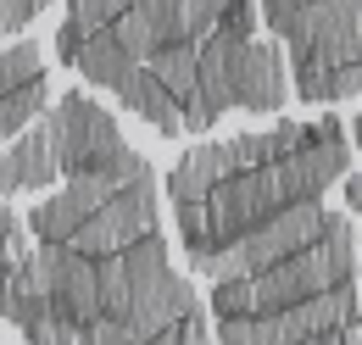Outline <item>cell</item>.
<instances>
[{
    "label": "cell",
    "instance_id": "cell-1",
    "mask_svg": "<svg viewBox=\"0 0 362 345\" xmlns=\"http://www.w3.org/2000/svg\"><path fill=\"white\" fill-rule=\"evenodd\" d=\"M145 234H162V184H156V172L139 178V184H129V189H117L95 217H84V223L73 228L67 251L95 262V257L129 251V245L145 240Z\"/></svg>",
    "mask_w": 362,
    "mask_h": 345
},
{
    "label": "cell",
    "instance_id": "cell-2",
    "mask_svg": "<svg viewBox=\"0 0 362 345\" xmlns=\"http://www.w3.org/2000/svg\"><path fill=\"white\" fill-rule=\"evenodd\" d=\"M323 212H329L323 201H290V206H279L273 217H262L251 234H240L234 251H240L245 279L262 273V267H273V262H284V257H296V251H307V245H317Z\"/></svg>",
    "mask_w": 362,
    "mask_h": 345
},
{
    "label": "cell",
    "instance_id": "cell-3",
    "mask_svg": "<svg viewBox=\"0 0 362 345\" xmlns=\"http://www.w3.org/2000/svg\"><path fill=\"white\" fill-rule=\"evenodd\" d=\"M228 95H234V112H251V117L284 112V100H290V67H284L279 40L234 45V62H228Z\"/></svg>",
    "mask_w": 362,
    "mask_h": 345
},
{
    "label": "cell",
    "instance_id": "cell-4",
    "mask_svg": "<svg viewBox=\"0 0 362 345\" xmlns=\"http://www.w3.org/2000/svg\"><path fill=\"white\" fill-rule=\"evenodd\" d=\"M245 284H251V306H257V312H284V306L307 301V296L334 290V279H329V267H323V257H317V245H307V251H296V257H284V262H273V267H262V273H251Z\"/></svg>",
    "mask_w": 362,
    "mask_h": 345
},
{
    "label": "cell",
    "instance_id": "cell-5",
    "mask_svg": "<svg viewBox=\"0 0 362 345\" xmlns=\"http://www.w3.org/2000/svg\"><path fill=\"white\" fill-rule=\"evenodd\" d=\"M189 312H201L195 284H189L184 273H162V279H151V284H134V290H129L123 323L134 329L139 340H151V334H162V329H179Z\"/></svg>",
    "mask_w": 362,
    "mask_h": 345
},
{
    "label": "cell",
    "instance_id": "cell-6",
    "mask_svg": "<svg viewBox=\"0 0 362 345\" xmlns=\"http://www.w3.org/2000/svg\"><path fill=\"white\" fill-rule=\"evenodd\" d=\"M223 178H228L223 139H201V145H189L179 162H173V172L162 178V201H173V206H184V201H206Z\"/></svg>",
    "mask_w": 362,
    "mask_h": 345
},
{
    "label": "cell",
    "instance_id": "cell-7",
    "mask_svg": "<svg viewBox=\"0 0 362 345\" xmlns=\"http://www.w3.org/2000/svg\"><path fill=\"white\" fill-rule=\"evenodd\" d=\"M112 95H117V106H123V112H134V117H145V123H151V129L162 134V139H173V134H184V123H179V100H173L168 89L156 84V78H151L145 67H134V73H129L123 84L112 89Z\"/></svg>",
    "mask_w": 362,
    "mask_h": 345
},
{
    "label": "cell",
    "instance_id": "cell-8",
    "mask_svg": "<svg viewBox=\"0 0 362 345\" xmlns=\"http://www.w3.org/2000/svg\"><path fill=\"white\" fill-rule=\"evenodd\" d=\"M73 73H84V84H95V89H117L129 73H134V62L123 56V45H117L106 28H100V34H90V40L78 45V56H73Z\"/></svg>",
    "mask_w": 362,
    "mask_h": 345
},
{
    "label": "cell",
    "instance_id": "cell-9",
    "mask_svg": "<svg viewBox=\"0 0 362 345\" xmlns=\"http://www.w3.org/2000/svg\"><path fill=\"white\" fill-rule=\"evenodd\" d=\"M6 151H11V162H17V184H23V189H50V184L62 178V172H56V151H50L45 123L23 129L17 139H6Z\"/></svg>",
    "mask_w": 362,
    "mask_h": 345
},
{
    "label": "cell",
    "instance_id": "cell-10",
    "mask_svg": "<svg viewBox=\"0 0 362 345\" xmlns=\"http://www.w3.org/2000/svg\"><path fill=\"white\" fill-rule=\"evenodd\" d=\"M317 257L329 267V279H357V223L351 212H323V228H317Z\"/></svg>",
    "mask_w": 362,
    "mask_h": 345
},
{
    "label": "cell",
    "instance_id": "cell-11",
    "mask_svg": "<svg viewBox=\"0 0 362 345\" xmlns=\"http://www.w3.org/2000/svg\"><path fill=\"white\" fill-rule=\"evenodd\" d=\"M145 73L156 78V84L168 89L173 100H184L189 89H195V45H162V50H151V62H145Z\"/></svg>",
    "mask_w": 362,
    "mask_h": 345
},
{
    "label": "cell",
    "instance_id": "cell-12",
    "mask_svg": "<svg viewBox=\"0 0 362 345\" xmlns=\"http://www.w3.org/2000/svg\"><path fill=\"white\" fill-rule=\"evenodd\" d=\"M78 223H84V212H78L67 195H45V201L28 212V234H34L40 245H67Z\"/></svg>",
    "mask_w": 362,
    "mask_h": 345
},
{
    "label": "cell",
    "instance_id": "cell-13",
    "mask_svg": "<svg viewBox=\"0 0 362 345\" xmlns=\"http://www.w3.org/2000/svg\"><path fill=\"white\" fill-rule=\"evenodd\" d=\"M45 106H50V89H45V78H34V84L11 89V95L0 100V139H17L23 129H34V123L45 117Z\"/></svg>",
    "mask_w": 362,
    "mask_h": 345
},
{
    "label": "cell",
    "instance_id": "cell-14",
    "mask_svg": "<svg viewBox=\"0 0 362 345\" xmlns=\"http://www.w3.org/2000/svg\"><path fill=\"white\" fill-rule=\"evenodd\" d=\"M40 67H45V56H40V45H34V40L6 45V50H0V100H6L11 89H23V84H34V78H45Z\"/></svg>",
    "mask_w": 362,
    "mask_h": 345
},
{
    "label": "cell",
    "instance_id": "cell-15",
    "mask_svg": "<svg viewBox=\"0 0 362 345\" xmlns=\"http://www.w3.org/2000/svg\"><path fill=\"white\" fill-rule=\"evenodd\" d=\"M95 301H100V317H123V306H129L123 257H95Z\"/></svg>",
    "mask_w": 362,
    "mask_h": 345
},
{
    "label": "cell",
    "instance_id": "cell-16",
    "mask_svg": "<svg viewBox=\"0 0 362 345\" xmlns=\"http://www.w3.org/2000/svg\"><path fill=\"white\" fill-rule=\"evenodd\" d=\"M218 17H223V0H173V28L184 45H201L206 34H218Z\"/></svg>",
    "mask_w": 362,
    "mask_h": 345
},
{
    "label": "cell",
    "instance_id": "cell-17",
    "mask_svg": "<svg viewBox=\"0 0 362 345\" xmlns=\"http://www.w3.org/2000/svg\"><path fill=\"white\" fill-rule=\"evenodd\" d=\"M223 162H228V172H257V168H268V162H273L268 129H262V134H234V139H223Z\"/></svg>",
    "mask_w": 362,
    "mask_h": 345
},
{
    "label": "cell",
    "instance_id": "cell-18",
    "mask_svg": "<svg viewBox=\"0 0 362 345\" xmlns=\"http://www.w3.org/2000/svg\"><path fill=\"white\" fill-rule=\"evenodd\" d=\"M123 145H129V139H123V129H117V117H112L106 106H95V117H90V168H100L106 156H117Z\"/></svg>",
    "mask_w": 362,
    "mask_h": 345
},
{
    "label": "cell",
    "instance_id": "cell-19",
    "mask_svg": "<svg viewBox=\"0 0 362 345\" xmlns=\"http://www.w3.org/2000/svg\"><path fill=\"white\" fill-rule=\"evenodd\" d=\"M62 195H67V201H73V206H78L84 217H95L100 206H106V201H112V195H117V189H112V184H106L100 172H73Z\"/></svg>",
    "mask_w": 362,
    "mask_h": 345
},
{
    "label": "cell",
    "instance_id": "cell-20",
    "mask_svg": "<svg viewBox=\"0 0 362 345\" xmlns=\"http://www.w3.org/2000/svg\"><path fill=\"white\" fill-rule=\"evenodd\" d=\"M268 139H273V162H284V156H296V151H307V145H323L313 134V123H301V117H279L268 129Z\"/></svg>",
    "mask_w": 362,
    "mask_h": 345
},
{
    "label": "cell",
    "instance_id": "cell-21",
    "mask_svg": "<svg viewBox=\"0 0 362 345\" xmlns=\"http://www.w3.org/2000/svg\"><path fill=\"white\" fill-rule=\"evenodd\" d=\"M212 312H218V317H257V306H251V284H245V279H223V284H212Z\"/></svg>",
    "mask_w": 362,
    "mask_h": 345
},
{
    "label": "cell",
    "instance_id": "cell-22",
    "mask_svg": "<svg viewBox=\"0 0 362 345\" xmlns=\"http://www.w3.org/2000/svg\"><path fill=\"white\" fill-rule=\"evenodd\" d=\"M218 34H228L234 45L257 40V0H223V17H218Z\"/></svg>",
    "mask_w": 362,
    "mask_h": 345
},
{
    "label": "cell",
    "instance_id": "cell-23",
    "mask_svg": "<svg viewBox=\"0 0 362 345\" xmlns=\"http://www.w3.org/2000/svg\"><path fill=\"white\" fill-rule=\"evenodd\" d=\"M50 0H0V40H11V34H23L40 11H45Z\"/></svg>",
    "mask_w": 362,
    "mask_h": 345
},
{
    "label": "cell",
    "instance_id": "cell-24",
    "mask_svg": "<svg viewBox=\"0 0 362 345\" xmlns=\"http://www.w3.org/2000/svg\"><path fill=\"white\" fill-rule=\"evenodd\" d=\"M357 95H362V62L329 73V84H323V106H340V100H357Z\"/></svg>",
    "mask_w": 362,
    "mask_h": 345
},
{
    "label": "cell",
    "instance_id": "cell-25",
    "mask_svg": "<svg viewBox=\"0 0 362 345\" xmlns=\"http://www.w3.org/2000/svg\"><path fill=\"white\" fill-rule=\"evenodd\" d=\"M179 345H212V323H206L201 312H189L179 323Z\"/></svg>",
    "mask_w": 362,
    "mask_h": 345
},
{
    "label": "cell",
    "instance_id": "cell-26",
    "mask_svg": "<svg viewBox=\"0 0 362 345\" xmlns=\"http://www.w3.org/2000/svg\"><path fill=\"white\" fill-rule=\"evenodd\" d=\"M78 45H84V34H78L73 23H62V28H56V56H62L67 67H73V56H78Z\"/></svg>",
    "mask_w": 362,
    "mask_h": 345
},
{
    "label": "cell",
    "instance_id": "cell-27",
    "mask_svg": "<svg viewBox=\"0 0 362 345\" xmlns=\"http://www.w3.org/2000/svg\"><path fill=\"white\" fill-rule=\"evenodd\" d=\"M11 195H23V184H17V162H11V151H0V201H11Z\"/></svg>",
    "mask_w": 362,
    "mask_h": 345
},
{
    "label": "cell",
    "instance_id": "cell-28",
    "mask_svg": "<svg viewBox=\"0 0 362 345\" xmlns=\"http://www.w3.org/2000/svg\"><path fill=\"white\" fill-rule=\"evenodd\" d=\"M78 345H106V317L84 323V329H78Z\"/></svg>",
    "mask_w": 362,
    "mask_h": 345
},
{
    "label": "cell",
    "instance_id": "cell-29",
    "mask_svg": "<svg viewBox=\"0 0 362 345\" xmlns=\"http://www.w3.org/2000/svg\"><path fill=\"white\" fill-rule=\"evenodd\" d=\"M346 206H362V184H357V172H346Z\"/></svg>",
    "mask_w": 362,
    "mask_h": 345
},
{
    "label": "cell",
    "instance_id": "cell-30",
    "mask_svg": "<svg viewBox=\"0 0 362 345\" xmlns=\"http://www.w3.org/2000/svg\"><path fill=\"white\" fill-rule=\"evenodd\" d=\"M145 345H179V329H162V334H151Z\"/></svg>",
    "mask_w": 362,
    "mask_h": 345
},
{
    "label": "cell",
    "instance_id": "cell-31",
    "mask_svg": "<svg viewBox=\"0 0 362 345\" xmlns=\"http://www.w3.org/2000/svg\"><path fill=\"white\" fill-rule=\"evenodd\" d=\"M11 223H17V212H11L6 201H0V240H6V228H11Z\"/></svg>",
    "mask_w": 362,
    "mask_h": 345
},
{
    "label": "cell",
    "instance_id": "cell-32",
    "mask_svg": "<svg viewBox=\"0 0 362 345\" xmlns=\"http://www.w3.org/2000/svg\"><path fill=\"white\" fill-rule=\"evenodd\" d=\"M290 6H296V11H301V6H323V0H290Z\"/></svg>",
    "mask_w": 362,
    "mask_h": 345
},
{
    "label": "cell",
    "instance_id": "cell-33",
    "mask_svg": "<svg viewBox=\"0 0 362 345\" xmlns=\"http://www.w3.org/2000/svg\"><path fill=\"white\" fill-rule=\"evenodd\" d=\"M307 345H334V340H329V334H317V340H307Z\"/></svg>",
    "mask_w": 362,
    "mask_h": 345
},
{
    "label": "cell",
    "instance_id": "cell-34",
    "mask_svg": "<svg viewBox=\"0 0 362 345\" xmlns=\"http://www.w3.org/2000/svg\"><path fill=\"white\" fill-rule=\"evenodd\" d=\"M6 267H11V262H6V251H0V273H6Z\"/></svg>",
    "mask_w": 362,
    "mask_h": 345
}]
</instances>
